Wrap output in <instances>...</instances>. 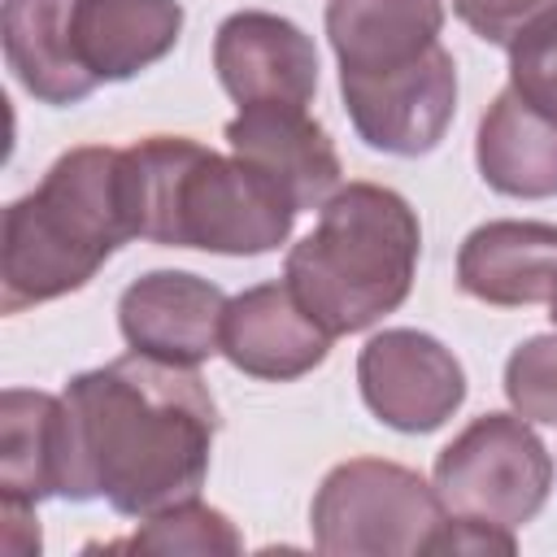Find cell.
<instances>
[{
	"mask_svg": "<svg viewBox=\"0 0 557 557\" xmlns=\"http://www.w3.org/2000/svg\"><path fill=\"white\" fill-rule=\"evenodd\" d=\"M479 174L492 191L518 200L557 196V117L522 100L513 87L496 91L474 139Z\"/></svg>",
	"mask_w": 557,
	"mask_h": 557,
	"instance_id": "2e32d148",
	"label": "cell"
},
{
	"mask_svg": "<svg viewBox=\"0 0 557 557\" xmlns=\"http://www.w3.org/2000/svg\"><path fill=\"white\" fill-rule=\"evenodd\" d=\"M553 487V457L522 413H483L435 457V492L448 518L505 531L531 522Z\"/></svg>",
	"mask_w": 557,
	"mask_h": 557,
	"instance_id": "8992f818",
	"label": "cell"
},
{
	"mask_svg": "<svg viewBox=\"0 0 557 557\" xmlns=\"http://www.w3.org/2000/svg\"><path fill=\"white\" fill-rule=\"evenodd\" d=\"M226 296L218 283L187 270H152L117 300L122 339L170 366H200L222 352Z\"/></svg>",
	"mask_w": 557,
	"mask_h": 557,
	"instance_id": "30bf717a",
	"label": "cell"
},
{
	"mask_svg": "<svg viewBox=\"0 0 557 557\" xmlns=\"http://www.w3.org/2000/svg\"><path fill=\"white\" fill-rule=\"evenodd\" d=\"M135 239L222 257L274 252L296 222L292 196L244 157H222L187 135H148L122 148Z\"/></svg>",
	"mask_w": 557,
	"mask_h": 557,
	"instance_id": "7a4b0ae2",
	"label": "cell"
},
{
	"mask_svg": "<svg viewBox=\"0 0 557 557\" xmlns=\"http://www.w3.org/2000/svg\"><path fill=\"white\" fill-rule=\"evenodd\" d=\"M505 396L527 422H557V335H531L509 352Z\"/></svg>",
	"mask_w": 557,
	"mask_h": 557,
	"instance_id": "ffe728a7",
	"label": "cell"
},
{
	"mask_svg": "<svg viewBox=\"0 0 557 557\" xmlns=\"http://www.w3.org/2000/svg\"><path fill=\"white\" fill-rule=\"evenodd\" d=\"M213 70L222 91L248 104H309L318 91V48L313 39L261 9L231 13L213 35Z\"/></svg>",
	"mask_w": 557,
	"mask_h": 557,
	"instance_id": "9c48e42d",
	"label": "cell"
},
{
	"mask_svg": "<svg viewBox=\"0 0 557 557\" xmlns=\"http://www.w3.org/2000/svg\"><path fill=\"white\" fill-rule=\"evenodd\" d=\"M226 144L235 157L252 161L261 174H270L292 205L322 209L344 187L339 152L318 117L300 104H248L226 122Z\"/></svg>",
	"mask_w": 557,
	"mask_h": 557,
	"instance_id": "7c38bea8",
	"label": "cell"
},
{
	"mask_svg": "<svg viewBox=\"0 0 557 557\" xmlns=\"http://www.w3.org/2000/svg\"><path fill=\"white\" fill-rule=\"evenodd\" d=\"M548 318H553V326H557V292L548 296Z\"/></svg>",
	"mask_w": 557,
	"mask_h": 557,
	"instance_id": "d4e9b609",
	"label": "cell"
},
{
	"mask_svg": "<svg viewBox=\"0 0 557 557\" xmlns=\"http://www.w3.org/2000/svg\"><path fill=\"white\" fill-rule=\"evenodd\" d=\"M457 287L496 309L544 305L557 292V226L483 222L457 252Z\"/></svg>",
	"mask_w": 557,
	"mask_h": 557,
	"instance_id": "4fadbf2b",
	"label": "cell"
},
{
	"mask_svg": "<svg viewBox=\"0 0 557 557\" xmlns=\"http://www.w3.org/2000/svg\"><path fill=\"white\" fill-rule=\"evenodd\" d=\"M444 0H331L326 39L339 70L387 74L440 44Z\"/></svg>",
	"mask_w": 557,
	"mask_h": 557,
	"instance_id": "9a60e30c",
	"label": "cell"
},
{
	"mask_svg": "<svg viewBox=\"0 0 557 557\" xmlns=\"http://www.w3.org/2000/svg\"><path fill=\"white\" fill-rule=\"evenodd\" d=\"M65 500L104 496L122 518H152L200 496L218 405L196 366L126 352L65 383Z\"/></svg>",
	"mask_w": 557,
	"mask_h": 557,
	"instance_id": "6da1fadb",
	"label": "cell"
},
{
	"mask_svg": "<svg viewBox=\"0 0 557 557\" xmlns=\"http://www.w3.org/2000/svg\"><path fill=\"white\" fill-rule=\"evenodd\" d=\"M418 252L422 226L409 200L379 183H348L292 244L283 278L331 335H357L405 305Z\"/></svg>",
	"mask_w": 557,
	"mask_h": 557,
	"instance_id": "277c9868",
	"label": "cell"
},
{
	"mask_svg": "<svg viewBox=\"0 0 557 557\" xmlns=\"http://www.w3.org/2000/svg\"><path fill=\"white\" fill-rule=\"evenodd\" d=\"M331 339L335 335L296 300L287 278L257 283L226 300L222 357L252 379L292 383L326 361Z\"/></svg>",
	"mask_w": 557,
	"mask_h": 557,
	"instance_id": "8fae6325",
	"label": "cell"
},
{
	"mask_svg": "<svg viewBox=\"0 0 557 557\" xmlns=\"http://www.w3.org/2000/svg\"><path fill=\"white\" fill-rule=\"evenodd\" d=\"M513 548H518L513 531L474 518H444V527L431 540V553H513Z\"/></svg>",
	"mask_w": 557,
	"mask_h": 557,
	"instance_id": "603a6c76",
	"label": "cell"
},
{
	"mask_svg": "<svg viewBox=\"0 0 557 557\" xmlns=\"http://www.w3.org/2000/svg\"><path fill=\"white\" fill-rule=\"evenodd\" d=\"M457 17L496 48H513L527 35L557 26V0H453Z\"/></svg>",
	"mask_w": 557,
	"mask_h": 557,
	"instance_id": "44dd1931",
	"label": "cell"
},
{
	"mask_svg": "<svg viewBox=\"0 0 557 557\" xmlns=\"http://www.w3.org/2000/svg\"><path fill=\"white\" fill-rule=\"evenodd\" d=\"M65 492V400L4 387L0 396V500L39 505Z\"/></svg>",
	"mask_w": 557,
	"mask_h": 557,
	"instance_id": "ac0fdd59",
	"label": "cell"
},
{
	"mask_svg": "<svg viewBox=\"0 0 557 557\" xmlns=\"http://www.w3.org/2000/svg\"><path fill=\"white\" fill-rule=\"evenodd\" d=\"M509 87L557 117V26L509 48Z\"/></svg>",
	"mask_w": 557,
	"mask_h": 557,
	"instance_id": "7402d4cb",
	"label": "cell"
},
{
	"mask_svg": "<svg viewBox=\"0 0 557 557\" xmlns=\"http://www.w3.org/2000/svg\"><path fill=\"white\" fill-rule=\"evenodd\" d=\"M74 0H4V61L39 104H78L100 83L74 52Z\"/></svg>",
	"mask_w": 557,
	"mask_h": 557,
	"instance_id": "e0dca14e",
	"label": "cell"
},
{
	"mask_svg": "<svg viewBox=\"0 0 557 557\" xmlns=\"http://www.w3.org/2000/svg\"><path fill=\"white\" fill-rule=\"evenodd\" d=\"M135 239L122 148L83 144L61 152L35 191L4 209L0 226V309L61 300L96 278V270Z\"/></svg>",
	"mask_w": 557,
	"mask_h": 557,
	"instance_id": "3957f363",
	"label": "cell"
},
{
	"mask_svg": "<svg viewBox=\"0 0 557 557\" xmlns=\"http://www.w3.org/2000/svg\"><path fill=\"white\" fill-rule=\"evenodd\" d=\"M339 91L352 131L392 157H422L440 148L457 113V65L444 44L387 74L339 70Z\"/></svg>",
	"mask_w": 557,
	"mask_h": 557,
	"instance_id": "52a82bcc",
	"label": "cell"
},
{
	"mask_svg": "<svg viewBox=\"0 0 557 557\" xmlns=\"http://www.w3.org/2000/svg\"><path fill=\"white\" fill-rule=\"evenodd\" d=\"M104 548H131V553H239L244 540L235 531V522L205 505L200 496L178 500L152 518H139V531L126 540H113Z\"/></svg>",
	"mask_w": 557,
	"mask_h": 557,
	"instance_id": "d6986e66",
	"label": "cell"
},
{
	"mask_svg": "<svg viewBox=\"0 0 557 557\" xmlns=\"http://www.w3.org/2000/svg\"><path fill=\"white\" fill-rule=\"evenodd\" d=\"M0 518H4L0 544H4L9 557H30V553H39L44 540H39L35 505H26V500H0Z\"/></svg>",
	"mask_w": 557,
	"mask_h": 557,
	"instance_id": "cb8c5ba5",
	"label": "cell"
},
{
	"mask_svg": "<svg viewBox=\"0 0 557 557\" xmlns=\"http://www.w3.org/2000/svg\"><path fill=\"white\" fill-rule=\"evenodd\" d=\"M74 52L96 83H122L174 52L183 35L178 0H74Z\"/></svg>",
	"mask_w": 557,
	"mask_h": 557,
	"instance_id": "5bb4252c",
	"label": "cell"
},
{
	"mask_svg": "<svg viewBox=\"0 0 557 557\" xmlns=\"http://www.w3.org/2000/svg\"><path fill=\"white\" fill-rule=\"evenodd\" d=\"M435 483L383 457L339 461L309 505L313 548L326 557H409L431 553L444 527Z\"/></svg>",
	"mask_w": 557,
	"mask_h": 557,
	"instance_id": "5b68a950",
	"label": "cell"
},
{
	"mask_svg": "<svg viewBox=\"0 0 557 557\" xmlns=\"http://www.w3.org/2000/svg\"><path fill=\"white\" fill-rule=\"evenodd\" d=\"M357 387L366 409L405 435L440 431L466 400V370L435 335L392 326L366 339L357 357Z\"/></svg>",
	"mask_w": 557,
	"mask_h": 557,
	"instance_id": "ba28073f",
	"label": "cell"
}]
</instances>
